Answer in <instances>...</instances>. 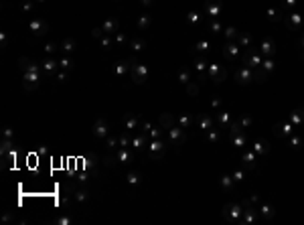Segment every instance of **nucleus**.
Returning <instances> with one entry per match:
<instances>
[{
	"instance_id": "f257e3e1",
	"label": "nucleus",
	"mask_w": 304,
	"mask_h": 225,
	"mask_svg": "<svg viewBox=\"0 0 304 225\" xmlns=\"http://www.w3.org/2000/svg\"><path fill=\"white\" fill-rule=\"evenodd\" d=\"M249 69H252V67H249ZM249 69H241V71H237V73H235L237 81L241 79V83H249V81L254 79V73H252Z\"/></svg>"
},
{
	"instance_id": "f03ea898",
	"label": "nucleus",
	"mask_w": 304,
	"mask_h": 225,
	"mask_svg": "<svg viewBox=\"0 0 304 225\" xmlns=\"http://www.w3.org/2000/svg\"><path fill=\"white\" fill-rule=\"evenodd\" d=\"M261 51H263V55H272V53H274V45H272L270 41H266V43L261 45Z\"/></svg>"
},
{
	"instance_id": "7ed1b4c3",
	"label": "nucleus",
	"mask_w": 304,
	"mask_h": 225,
	"mask_svg": "<svg viewBox=\"0 0 304 225\" xmlns=\"http://www.w3.org/2000/svg\"><path fill=\"white\" fill-rule=\"evenodd\" d=\"M171 138H173V140H174V138H182V130L173 126V128H171Z\"/></svg>"
},
{
	"instance_id": "20e7f679",
	"label": "nucleus",
	"mask_w": 304,
	"mask_h": 225,
	"mask_svg": "<svg viewBox=\"0 0 304 225\" xmlns=\"http://www.w3.org/2000/svg\"><path fill=\"white\" fill-rule=\"evenodd\" d=\"M187 91H189V93H191V95H195V93H197V85H195V83H189V85H187Z\"/></svg>"
},
{
	"instance_id": "39448f33",
	"label": "nucleus",
	"mask_w": 304,
	"mask_h": 225,
	"mask_svg": "<svg viewBox=\"0 0 304 225\" xmlns=\"http://www.w3.org/2000/svg\"><path fill=\"white\" fill-rule=\"evenodd\" d=\"M189 79H191L189 77V71H180V81L182 83H189Z\"/></svg>"
},
{
	"instance_id": "423d86ee",
	"label": "nucleus",
	"mask_w": 304,
	"mask_h": 225,
	"mask_svg": "<svg viewBox=\"0 0 304 225\" xmlns=\"http://www.w3.org/2000/svg\"><path fill=\"white\" fill-rule=\"evenodd\" d=\"M148 22H150L148 16H142V18H140V27H148Z\"/></svg>"
},
{
	"instance_id": "0eeeda50",
	"label": "nucleus",
	"mask_w": 304,
	"mask_h": 225,
	"mask_svg": "<svg viewBox=\"0 0 304 225\" xmlns=\"http://www.w3.org/2000/svg\"><path fill=\"white\" fill-rule=\"evenodd\" d=\"M221 184H223V187H231V179H229V177H223Z\"/></svg>"
},
{
	"instance_id": "6e6552de",
	"label": "nucleus",
	"mask_w": 304,
	"mask_h": 225,
	"mask_svg": "<svg viewBox=\"0 0 304 225\" xmlns=\"http://www.w3.org/2000/svg\"><path fill=\"white\" fill-rule=\"evenodd\" d=\"M162 148H164V146H162L160 142H154V144H152V150H162Z\"/></svg>"
},
{
	"instance_id": "1a4fd4ad",
	"label": "nucleus",
	"mask_w": 304,
	"mask_h": 225,
	"mask_svg": "<svg viewBox=\"0 0 304 225\" xmlns=\"http://www.w3.org/2000/svg\"><path fill=\"white\" fill-rule=\"evenodd\" d=\"M189 20H191V22H197V20H199V16H197V14H191V16H189Z\"/></svg>"
}]
</instances>
